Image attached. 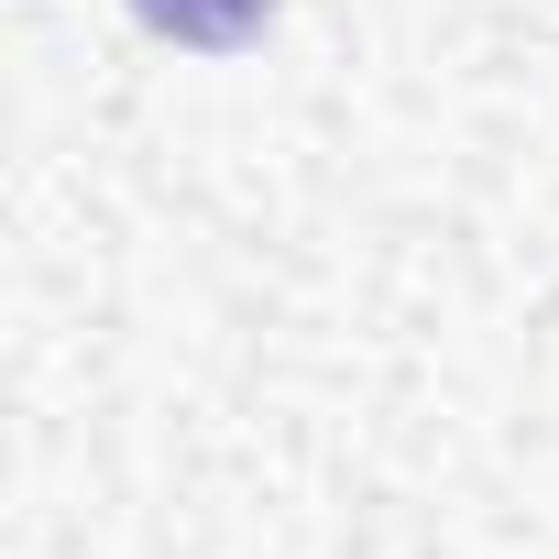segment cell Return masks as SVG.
Instances as JSON below:
<instances>
[{
  "label": "cell",
  "instance_id": "1",
  "mask_svg": "<svg viewBox=\"0 0 559 559\" xmlns=\"http://www.w3.org/2000/svg\"><path fill=\"white\" fill-rule=\"evenodd\" d=\"M132 12H143L165 45H187V56H230V45H252V34L274 23V0H132Z\"/></svg>",
  "mask_w": 559,
  "mask_h": 559
}]
</instances>
